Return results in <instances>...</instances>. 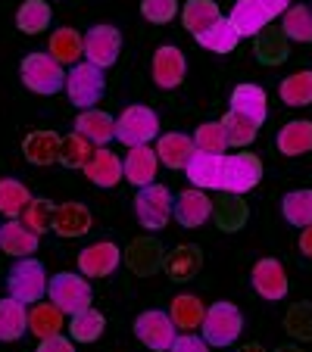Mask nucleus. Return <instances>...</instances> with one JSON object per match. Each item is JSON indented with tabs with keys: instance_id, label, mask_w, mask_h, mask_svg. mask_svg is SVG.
Instances as JSON below:
<instances>
[{
	"instance_id": "f257e3e1",
	"label": "nucleus",
	"mask_w": 312,
	"mask_h": 352,
	"mask_svg": "<svg viewBox=\"0 0 312 352\" xmlns=\"http://www.w3.org/2000/svg\"><path fill=\"white\" fill-rule=\"evenodd\" d=\"M19 75H22V85L32 94H41V97L60 94L66 87V69L50 54H28L19 63Z\"/></svg>"
},
{
	"instance_id": "f03ea898",
	"label": "nucleus",
	"mask_w": 312,
	"mask_h": 352,
	"mask_svg": "<svg viewBox=\"0 0 312 352\" xmlns=\"http://www.w3.org/2000/svg\"><path fill=\"white\" fill-rule=\"evenodd\" d=\"M175 197L169 193L166 184H147L134 197V219L144 231H163L172 219Z\"/></svg>"
},
{
	"instance_id": "7ed1b4c3",
	"label": "nucleus",
	"mask_w": 312,
	"mask_h": 352,
	"mask_svg": "<svg viewBox=\"0 0 312 352\" xmlns=\"http://www.w3.org/2000/svg\"><path fill=\"white\" fill-rule=\"evenodd\" d=\"M200 331H203V340L209 346H231L244 331V315H240V309L234 302L222 299V302H213L206 309Z\"/></svg>"
},
{
	"instance_id": "20e7f679",
	"label": "nucleus",
	"mask_w": 312,
	"mask_h": 352,
	"mask_svg": "<svg viewBox=\"0 0 312 352\" xmlns=\"http://www.w3.org/2000/svg\"><path fill=\"white\" fill-rule=\"evenodd\" d=\"M47 299L60 309L63 315H79L81 309H91V284L81 274L72 272H60L56 278L47 280Z\"/></svg>"
},
{
	"instance_id": "39448f33",
	"label": "nucleus",
	"mask_w": 312,
	"mask_h": 352,
	"mask_svg": "<svg viewBox=\"0 0 312 352\" xmlns=\"http://www.w3.org/2000/svg\"><path fill=\"white\" fill-rule=\"evenodd\" d=\"M156 134H160V116L150 107H141V103L138 107H128L116 119V140L125 144L128 150L132 146H147Z\"/></svg>"
},
{
	"instance_id": "423d86ee",
	"label": "nucleus",
	"mask_w": 312,
	"mask_h": 352,
	"mask_svg": "<svg viewBox=\"0 0 312 352\" xmlns=\"http://www.w3.org/2000/svg\"><path fill=\"white\" fill-rule=\"evenodd\" d=\"M103 87H107V78H103V69L91 66V63H79L66 72V97L72 107L79 109H94V103H100L103 97Z\"/></svg>"
},
{
	"instance_id": "0eeeda50",
	"label": "nucleus",
	"mask_w": 312,
	"mask_h": 352,
	"mask_svg": "<svg viewBox=\"0 0 312 352\" xmlns=\"http://www.w3.org/2000/svg\"><path fill=\"white\" fill-rule=\"evenodd\" d=\"M47 272L38 259H19L7 274V287H10V296L32 306V302H41L47 296Z\"/></svg>"
},
{
	"instance_id": "6e6552de",
	"label": "nucleus",
	"mask_w": 312,
	"mask_h": 352,
	"mask_svg": "<svg viewBox=\"0 0 312 352\" xmlns=\"http://www.w3.org/2000/svg\"><path fill=\"white\" fill-rule=\"evenodd\" d=\"M134 337L153 352H169L178 337V327L172 324L169 312H160V309H147V312L138 315L134 321Z\"/></svg>"
},
{
	"instance_id": "1a4fd4ad",
	"label": "nucleus",
	"mask_w": 312,
	"mask_h": 352,
	"mask_svg": "<svg viewBox=\"0 0 312 352\" xmlns=\"http://www.w3.org/2000/svg\"><path fill=\"white\" fill-rule=\"evenodd\" d=\"M122 54V34L113 25H94L85 34V63L97 69H110Z\"/></svg>"
},
{
	"instance_id": "9d476101",
	"label": "nucleus",
	"mask_w": 312,
	"mask_h": 352,
	"mask_svg": "<svg viewBox=\"0 0 312 352\" xmlns=\"http://www.w3.org/2000/svg\"><path fill=\"white\" fill-rule=\"evenodd\" d=\"M259 181H262V160L256 153L225 156V184H222V190L240 197V193L253 190Z\"/></svg>"
},
{
	"instance_id": "9b49d317",
	"label": "nucleus",
	"mask_w": 312,
	"mask_h": 352,
	"mask_svg": "<svg viewBox=\"0 0 312 352\" xmlns=\"http://www.w3.org/2000/svg\"><path fill=\"white\" fill-rule=\"evenodd\" d=\"M172 219L178 221L181 228H203L206 221L213 219V199L206 197V190H181L175 197V206H172Z\"/></svg>"
},
{
	"instance_id": "f8f14e48",
	"label": "nucleus",
	"mask_w": 312,
	"mask_h": 352,
	"mask_svg": "<svg viewBox=\"0 0 312 352\" xmlns=\"http://www.w3.org/2000/svg\"><path fill=\"white\" fill-rule=\"evenodd\" d=\"M150 69H153V81H156V87L172 91V87H178L181 81H185L187 60H185V54H181L175 44H163V47H156Z\"/></svg>"
},
{
	"instance_id": "ddd939ff",
	"label": "nucleus",
	"mask_w": 312,
	"mask_h": 352,
	"mask_svg": "<svg viewBox=\"0 0 312 352\" xmlns=\"http://www.w3.org/2000/svg\"><path fill=\"white\" fill-rule=\"evenodd\" d=\"M253 290L259 293L262 299H269V302H281V299L287 296V272L284 265H281L278 259H259L256 265H253Z\"/></svg>"
},
{
	"instance_id": "4468645a",
	"label": "nucleus",
	"mask_w": 312,
	"mask_h": 352,
	"mask_svg": "<svg viewBox=\"0 0 312 352\" xmlns=\"http://www.w3.org/2000/svg\"><path fill=\"white\" fill-rule=\"evenodd\" d=\"M119 262H122L119 246L110 243V240H97V243H91L87 250L79 253V268L85 278H107V274H113L119 268Z\"/></svg>"
},
{
	"instance_id": "2eb2a0df",
	"label": "nucleus",
	"mask_w": 312,
	"mask_h": 352,
	"mask_svg": "<svg viewBox=\"0 0 312 352\" xmlns=\"http://www.w3.org/2000/svg\"><path fill=\"white\" fill-rule=\"evenodd\" d=\"M185 172L197 190H222V184H225V156L194 153Z\"/></svg>"
},
{
	"instance_id": "dca6fc26",
	"label": "nucleus",
	"mask_w": 312,
	"mask_h": 352,
	"mask_svg": "<svg viewBox=\"0 0 312 352\" xmlns=\"http://www.w3.org/2000/svg\"><path fill=\"white\" fill-rule=\"evenodd\" d=\"M156 168H160V156L150 144L147 146H132L122 160V175L125 181H132L134 187H147L156 184Z\"/></svg>"
},
{
	"instance_id": "f3484780",
	"label": "nucleus",
	"mask_w": 312,
	"mask_h": 352,
	"mask_svg": "<svg viewBox=\"0 0 312 352\" xmlns=\"http://www.w3.org/2000/svg\"><path fill=\"white\" fill-rule=\"evenodd\" d=\"M41 237L25 228L19 219H10L7 225H0V250L7 256H16V259H28L32 253H38Z\"/></svg>"
},
{
	"instance_id": "a211bd4d",
	"label": "nucleus",
	"mask_w": 312,
	"mask_h": 352,
	"mask_svg": "<svg viewBox=\"0 0 312 352\" xmlns=\"http://www.w3.org/2000/svg\"><path fill=\"white\" fill-rule=\"evenodd\" d=\"M60 146H63V138L56 131H47V128H41V131H32L25 140H22V153H25V160L32 162V166H54L56 160H60Z\"/></svg>"
},
{
	"instance_id": "6ab92c4d",
	"label": "nucleus",
	"mask_w": 312,
	"mask_h": 352,
	"mask_svg": "<svg viewBox=\"0 0 312 352\" xmlns=\"http://www.w3.org/2000/svg\"><path fill=\"white\" fill-rule=\"evenodd\" d=\"M197 146H194L191 134H181V131H169L156 140V156L166 168H187V162L194 160Z\"/></svg>"
},
{
	"instance_id": "aec40b11",
	"label": "nucleus",
	"mask_w": 312,
	"mask_h": 352,
	"mask_svg": "<svg viewBox=\"0 0 312 352\" xmlns=\"http://www.w3.org/2000/svg\"><path fill=\"white\" fill-rule=\"evenodd\" d=\"M72 128H75V134L91 140L94 146H107L116 138V119L107 113H100V109H81Z\"/></svg>"
},
{
	"instance_id": "412c9836",
	"label": "nucleus",
	"mask_w": 312,
	"mask_h": 352,
	"mask_svg": "<svg viewBox=\"0 0 312 352\" xmlns=\"http://www.w3.org/2000/svg\"><path fill=\"white\" fill-rule=\"evenodd\" d=\"M50 231H56L60 237H81L91 231V209L85 203H60L54 209V225Z\"/></svg>"
},
{
	"instance_id": "4be33fe9",
	"label": "nucleus",
	"mask_w": 312,
	"mask_h": 352,
	"mask_svg": "<svg viewBox=\"0 0 312 352\" xmlns=\"http://www.w3.org/2000/svg\"><path fill=\"white\" fill-rule=\"evenodd\" d=\"M228 22L234 25V32H238L240 38H256V34L266 32V25L272 22V16L259 7L256 0H238L234 10H231V16H228Z\"/></svg>"
},
{
	"instance_id": "5701e85b",
	"label": "nucleus",
	"mask_w": 312,
	"mask_h": 352,
	"mask_svg": "<svg viewBox=\"0 0 312 352\" xmlns=\"http://www.w3.org/2000/svg\"><path fill=\"white\" fill-rule=\"evenodd\" d=\"M85 175L91 178V184L97 187H116L119 181H125V175H122V160L116 153H110L107 146H100V150H94L91 162L85 166Z\"/></svg>"
},
{
	"instance_id": "b1692460",
	"label": "nucleus",
	"mask_w": 312,
	"mask_h": 352,
	"mask_svg": "<svg viewBox=\"0 0 312 352\" xmlns=\"http://www.w3.org/2000/svg\"><path fill=\"white\" fill-rule=\"evenodd\" d=\"M231 109L240 116H247L250 122L262 125L269 116V100H266V91L259 85H238L231 91Z\"/></svg>"
},
{
	"instance_id": "393cba45",
	"label": "nucleus",
	"mask_w": 312,
	"mask_h": 352,
	"mask_svg": "<svg viewBox=\"0 0 312 352\" xmlns=\"http://www.w3.org/2000/svg\"><path fill=\"white\" fill-rule=\"evenodd\" d=\"M50 56H54L60 66H79L81 56H85V38H81L75 28L63 25L50 34Z\"/></svg>"
},
{
	"instance_id": "a878e982",
	"label": "nucleus",
	"mask_w": 312,
	"mask_h": 352,
	"mask_svg": "<svg viewBox=\"0 0 312 352\" xmlns=\"http://www.w3.org/2000/svg\"><path fill=\"white\" fill-rule=\"evenodd\" d=\"M28 331V306L19 299H0V343H13Z\"/></svg>"
},
{
	"instance_id": "bb28decb",
	"label": "nucleus",
	"mask_w": 312,
	"mask_h": 352,
	"mask_svg": "<svg viewBox=\"0 0 312 352\" xmlns=\"http://www.w3.org/2000/svg\"><path fill=\"white\" fill-rule=\"evenodd\" d=\"M219 19H225V16H222L216 0H187L185 10H181V22H185V28L194 38L200 32H206V28H213Z\"/></svg>"
},
{
	"instance_id": "cd10ccee",
	"label": "nucleus",
	"mask_w": 312,
	"mask_h": 352,
	"mask_svg": "<svg viewBox=\"0 0 312 352\" xmlns=\"http://www.w3.org/2000/svg\"><path fill=\"white\" fill-rule=\"evenodd\" d=\"M278 150L284 156H303L312 153V122L293 119L278 131Z\"/></svg>"
},
{
	"instance_id": "c85d7f7f",
	"label": "nucleus",
	"mask_w": 312,
	"mask_h": 352,
	"mask_svg": "<svg viewBox=\"0 0 312 352\" xmlns=\"http://www.w3.org/2000/svg\"><path fill=\"white\" fill-rule=\"evenodd\" d=\"M63 327H66V321H63V312L54 302H38V306H32V312H28V331L38 340L60 337Z\"/></svg>"
},
{
	"instance_id": "c756f323",
	"label": "nucleus",
	"mask_w": 312,
	"mask_h": 352,
	"mask_svg": "<svg viewBox=\"0 0 312 352\" xmlns=\"http://www.w3.org/2000/svg\"><path fill=\"white\" fill-rule=\"evenodd\" d=\"M203 315H206V306L194 296V293H181V296H175L172 302H169V318H172V324L181 327L185 333L203 324Z\"/></svg>"
},
{
	"instance_id": "7c9ffc66",
	"label": "nucleus",
	"mask_w": 312,
	"mask_h": 352,
	"mask_svg": "<svg viewBox=\"0 0 312 352\" xmlns=\"http://www.w3.org/2000/svg\"><path fill=\"white\" fill-rule=\"evenodd\" d=\"M32 203V190L16 178H0V212L7 219H22V212Z\"/></svg>"
},
{
	"instance_id": "2f4dec72",
	"label": "nucleus",
	"mask_w": 312,
	"mask_h": 352,
	"mask_svg": "<svg viewBox=\"0 0 312 352\" xmlns=\"http://www.w3.org/2000/svg\"><path fill=\"white\" fill-rule=\"evenodd\" d=\"M50 3L47 0H25L16 10V28L22 34H41L44 28H50Z\"/></svg>"
},
{
	"instance_id": "473e14b6",
	"label": "nucleus",
	"mask_w": 312,
	"mask_h": 352,
	"mask_svg": "<svg viewBox=\"0 0 312 352\" xmlns=\"http://www.w3.org/2000/svg\"><path fill=\"white\" fill-rule=\"evenodd\" d=\"M197 44L206 47V50H213V54H231L234 47L240 44V34L234 32V25L228 19H219L213 28H206V32L197 34Z\"/></svg>"
},
{
	"instance_id": "72a5a7b5",
	"label": "nucleus",
	"mask_w": 312,
	"mask_h": 352,
	"mask_svg": "<svg viewBox=\"0 0 312 352\" xmlns=\"http://www.w3.org/2000/svg\"><path fill=\"white\" fill-rule=\"evenodd\" d=\"M281 100L287 107H309L312 103V69H303V72H293L281 81L278 87Z\"/></svg>"
},
{
	"instance_id": "f704fd0d",
	"label": "nucleus",
	"mask_w": 312,
	"mask_h": 352,
	"mask_svg": "<svg viewBox=\"0 0 312 352\" xmlns=\"http://www.w3.org/2000/svg\"><path fill=\"white\" fill-rule=\"evenodd\" d=\"M281 212L293 228H309L312 225V187L309 190H291L281 199Z\"/></svg>"
},
{
	"instance_id": "c9c22d12",
	"label": "nucleus",
	"mask_w": 312,
	"mask_h": 352,
	"mask_svg": "<svg viewBox=\"0 0 312 352\" xmlns=\"http://www.w3.org/2000/svg\"><path fill=\"white\" fill-rule=\"evenodd\" d=\"M103 327H107V318H103L97 309H81V312L72 315V321H69V333H72L75 343H94V340H100Z\"/></svg>"
},
{
	"instance_id": "e433bc0d",
	"label": "nucleus",
	"mask_w": 312,
	"mask_h": 352,
	"mask_svg": "<svg viewBox=\"0 0 312 352\" xmlns=\"http://www.w3.org/2000/svg\"><path fill=\"white\" fill-rule=\"evenodd\" d=\"M194 146L197 153H213V156H225L228 144V134H225V125L222 122H203V125L194 131Z\"/></svg>"
},
{
	"instance_id": "4c0bfd02",
	"label": "nucleus",
	"mask_w": 312,
	"mask_h": 352,
	"mask_svg": "<svg viewBox=\"0 0 312 352\" xmlns=\"http://www.w3.org/2000/svg\"><path fill=\"white\" fill-rule=\"evenodd\" d=\"M281 28L291 41H300V44H309L312 41V10L309 7H291L284 16H281Z\"/></svg>"
},
{
	"instance_id": "58836bf2",
	"label": "nucleus",
	"mask_w": 312,
	"mask_h": 352,
	"mask_svg": "<svg viewBox=\"0 0 312 352\" xmlns=\"http://www.w3.org/2000/svg\"><path fill=\"white\" fill-rule=\"evenodd\" d=\"M94 156V144L91 140H85L81 134H69V138H63V146H60V162L66 168H85L87 162H91Z\"/></svg>"
},
{
	"instance_id": "ea45409f",
	"label": "nucleus",
	"mask_w": 312,
	"mask_h": 352,
	"mask_svg": "<svg viewBox=\"0 0 312 352\" xmlns=\"http://www.w3.org/2000/svg\"><path fill=\"white\" fill-rule=\"evenodd\" d=\"M222 125H225L228 144H231V146H247V144H253V138H256V131H259L256 122H250L247 116L234 113V109H228V113L222 116Z\"/></svg>"
},
{
	"instance_id": "a19ab883",
	"label": "nucleus",
	"mask_w": 312,
	"mask_h": 352,
	"mask_svg": "<svg viewBox=\"0 0 312 352\" xmlns=\"http://www.w3.org/2000/svg\"><path fill=\"white\" fill-rule=\"evenodd\" d=\"M54 203H50V199H32V203H28V209L25 212H22V225L25 228H32L34 234H47L50 231V225H54Z\"/></svg>"
},
{
	"instance_id": "79ce46f5",
	"label": "nucleus",
	"mask_w": 312,
	"mask_h": 352,
	"mask_svg": "<svg viewBox=\"0 0 312 352\" xmlns=\"http://www.w3.org/2000/svg\"><path fill=\"white\" fill-rule=\"evenodd\" d=\"M197 268H200L197 246H178V250L169 256V274H172L175 280H191Z\"/></svg>"
},
{
	"instance_id": "37998d69",
	"label": "nucleus",
	"mask_w": 312,
	"mask_h": 352,
	"mask_svg": "<svg viewBox=\"0 0 312 352\" xmlns=\"http://www.w3.org/2000/svg\"><path fill=\"white\" fill-rule=\"evenodd\" d=\"M141 16L153 25H166L178 16V0H141Z\"/></svg>"
},
{
	"instance_id": "c03bdc74",
	"label": "nucleus",
	"mask_w": 312,
	"mask_h": 352,
	"mask_svg": "<svg viewBox=\"0 0 312 352\" xmlns=\"http://www.w3.org/2000/svg\"><path fill=\"white\" fill-rule=\"evenodd\" d=\"M169 352H209V343L203 337H197V333H181V337H175Z\"/></svg>"
},
{
	"instance_id": "a18cd8bd",
	"label": "nucleus",
	"mask_w": 312,
	"mask_h": 352,
	"mask_svg": "<svg viewBox=\"0 0 312 352\" xmlns=\"http://www.w3.org/2000/svg\"><path fill=\"white\" fill-rule=\"evenodd\" d=\"M38 352H75V349L66 337H50V340H41Z\"/></svg>"
},
{
	"instance_id": "49530a36",
	"label": "nucleus",
	"mask_w": 312,
	"mask_h": 352,
	"mask_svg": "<svg viewBox=\"0 0 312 352\" xmlns=\"http://www.w3.org/2000/svg\"><path fill=\"white\" fill-rule=\"evenodd\" d=\"M256 3L266 10L272 19H275V16H284L287 10H291V0H256Z\"/></svg>"
},
{
	"instance_id": "de8ad7c7",
	"label": "nucleus",
	"mask_w": 312,
	"mask_h": 352,
	"mask_svg": "<svg viewBox=\"0 0 312 352\" xmlns=\"http://www.w3.org/2000/svg\"><path fill=\"white\" fill-rule=\"evenodd\" d=\"M300 253H303L306 259H312V225L303 228V234H300Z\"/></svg>"
}]
</instances>
